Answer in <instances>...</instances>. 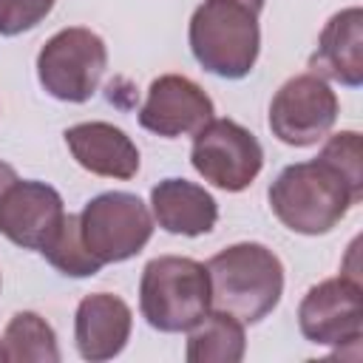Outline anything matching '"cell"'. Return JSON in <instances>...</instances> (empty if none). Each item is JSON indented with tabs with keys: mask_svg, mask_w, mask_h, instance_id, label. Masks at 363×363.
Listing matches in <instances>:
<instances>
[{
	"mask_svg": "<svg viewBox=\"0 0 363 363\" xmlns=\"http://www.w3.org/2000/svg\"><path fill=\"white\" fill-rule=\"evenodd\" d=\"M79 233L88 252L105 267L128 261L145 250L153 235V216L139 196L111 190L99 193L82 207Z\"/></svg>",
	"mask_w": 363,
	"mask_h": 363,
	"instance_id": "cell-6",
	"label": "cell"
},
{
	"mask_svg": "<svg viewBox=\"0 0 363 363\" xmlns=\"http://www.w3.org/2000/svg\"><path fill=\"white\" fill-rule=\"evenodd\" d=\"M0 284H3V281H0Z\"/></svg>",
	"mask_w": 363,
	"mask_h": 363,
	"instance_id": "cell-23",
	"label": "cell"
},
{
	"mask_svg": "<svg viewBox=\"0 0 363 363\" xmlns=\"http://www.w3.org/2000/svg\"><path fill=\"white\" fill-rule=\"evenodd\" d=\"M309 68L312 74L346 88L363 82V11L357 6L329 17L318 37V48L309 57Z\"/></svg>",
	"mask_w": 363,
	"mask_h": 363,
	"instance_id": "cell-14",
	"label": "cell"
},
{
	"mask_svg": "<svg viewBox=\"0 0 363 363\" xmlns=\"http://www.w3.org/2000/svg\"><path fill=\"white\" fill-rule=\"evenodd\" d=\"M360 196L363 193H357L323 156L284 167L269 184V207L275 218L301 235H323L335 230Z\"/></svg>",
	"mask_w": 363,
	"mask_h": 363,
	"instance_id": "cell-1",
	"label": "cell"
},
{
	"mask_svg": "<svg viewBox=\"0 0 363 363\" xmlns=\"http://www.w3.org/2000/svg\"><path fill=\"white\" fill-rule=\"evenodd\" d=\"M207 278L210 309L230 312L241 323L264 320L284 295V264L258 241H241L216 252L207 261Z\"/></svg>",
	"mask_w": 363,
	"mask_h": 363,
	"instance_id": "cell-2",
	"label": "cell"
},
{
	"mask_svg": "<svg viewBox=\"0 0 363 363\" xmlns=\"http://www.w3.org/2000/svg\"><path fill=\"white\" fill-rule=\"evenodd\" d=\"M190 162L196 173L218 190L238 193L255 182L264 167V147L235 119H210L193 133Z\"/></svg>",
	"mask_w": 363,
	"mask_h": 363,
	"instance_id": "cell-7",
	"label": "cell"
},
{
	"mask_svg": "<svg viewBox=\"0 0 363 363\" xmlns=\"http://www.w3.org/2000/svg\"><path fill=\"white\" fill-rule=\"evenodd\" d=\"M108 65V48L91 28L71 26L45 40L37 54L40 85L62 102H85L99 88Z\"/></svg>",
	"mask_w": 363,
	"mask_h": 363,
	"instance_id": "cell-5",
	"label": "cell"
},
{
	"mask_svg": "<svg viewBox=\"0 0 363 363\" xmlns=\"http://www.w3.org/2000/svg\"><path fill=\"white\" fill-rule=\"evenodd\" d=\"M142 318L159 332H187L210 312L207 267L184 255H159L139 281Z\"/></svg>",
	"mask_w": 363,
	"mask_h": 363,
	"instance_id": "cell-4",
	"label": "cell"
},
{
	"mask_svg": "<svg viewBox=\"0 0 363 363\" xmlns=\"http://www.w3.org/2000/svg\"><path fill=\"white\" fill-rule=\"evenodd\" d=\"M298 326L309 343L335 349L357 346L363 337L360 281L337 275L315 284L298 306Z\"/></svg>",
	"mask_w": 363,
	"mask_h": 363,
	"instance_id": "cell-9",
	"label": "cell"
},
{
	"mask_svg": "<svg viewBox=\"0 0 363 363\" xmlns=\"http://www.w3.org/2000/svg\"><path fill=\"white\" fill-rule=\"evenodd\" d=\"M17 182V170L11 167V164H6V162H0V201H3V196H6V190L11 187Z\"/></svg>",
	"mask_w": 363,
	"mask_h": 363,
	"instance_id": "cell-21",
	"label": "cell"
},
{
	"mask_svg": "<svg viewBox=\"0 0 363 363\" xmlns=\"http://www.w3.org/2000/svg\"><path fill=\"white\" fill-rule=\"evenodd\" d=\"M65 145L79 167L105 179H133L139 170V147L111 122H79L65 130Z\"/></svg>",
	"mask_w": 363,
	"mask_h": 363,
	"instance_id": "cell-13",
	"label": "cell"
},
{
	"mask_svg": "<svg viewBox=\"0 0 363 363\" xmlns=\"http://www.w3.org/2000/svg\"><path fill=\"white\" fill-rule=\"evenodd\" d=\"M130 326H133V312L119 295L94 292L85 295L77 306L74 340L85 360L99 363L116 357L125 349L130 337Z\"/></svg>",
	"mask_w": 363,
	"mask_h": 363,
	"instance_id": "cell-12",
	"label": "cell"
},
{
	"mask_svg": "<svg viewBox=\"0 0 363 363\" xmlns=\"http://www.w3.org/2000/svg\"><path fill=\"white\" fill-rule=\"evenodd\" d=\"M57 0H0V34L17 37L43 23Z\"/></svg>",
	"mask_w": 363,
	"mask_h": 363,
	"instance_id": "cell-20",
	"label": "cell"
},
{
	"mask_svg": "<svg viewBox=\"0 0 363 363\" xmlns=\"http://www.w3.org/2000/svg\"><path fill=\"white\" fill-rule=\"evenodd\" d=\"M40 252L45 255V261L54 269H60L62 275H71V278H88L102 269V264L88 252L82 233H79V216H74V213L62 216V221L57 224V230L51 233V238L43 244Z\"/></svg>",
	"mask_w": 363,
	"mask_h": 363,
	"instance_id": "cell-18",
	"label": "cell"
},
{
	"mask_svg": "<svg viewBox=\"0 0 363 363\" xmlns=\"http://www.w3.org/2000/svg\"><path fill=\"white\" fill-rule=\"evenodd\" d=\"M187 352L190 363H238L247 352L244 323L230 312L210 309L196 326L187 329Z\"/></svg>",
	"mask_w": 363,
	"mask_h": 363,
	"instance_id": "cell-16",
	"label": "cell"
},
{
	"mask_svg": "<svg viewBox=\"0 0 363 363\" xmlns=\"http://www.w3.org/2000/svg\"><path fill=\"white\" fill-rule=\"evenodd\" d=\"M213 119V99L182 74H162L150 82L145 105L139 108V125L156 136L176 139L190 136Z\"/></svg>",
	"mask_w": 363,
	"mask_h": 363,
	"instance_id": "cell-10",
	"label": "cell"
},
{
	"mask_svg": "<svg viewBox=\"0 0 363 363\" xmlns=\"http://www.w3.org/2000/svg\"><path fill=\"white\" fill-rule=\"evenodd\" d=\"M153 218L173 235H204L218 221L216 199L196 182L164 179L150 190Z\"/></svg>",
	"mask_w": 363,
	"mask_h": 363,
	"instance_id": "cell-15",
	"label": "cell"
},
{
	"mask_svg": "<svg viewBox=\"0 0 363 363\" xmlns=\"http://www.w3.org/2000/svg\"><path fill=\"white\" fill-rule=\"evenodd\" d=\"M337 96L318 74H298L286 79L269 102V130L292 147H309L329 136L337 119Z\"/></svg>",
	"mask_w": 363,
	"mask_h": 363,
	"instance_id": "cell-8",
	"label": "cell"
},
{
	"mask_svg": "<svg viewBox=\"0 0 363 363\" xmlns=\"http://www.w3.org/2000/svg\"><path fill=\"white\" fill-rule=\"evenodd\" d=\"M318 156L332 162L349 179V184L357 193H363V150H360V133L357 130H340V133L329 136Z\"/></svg>",
	"mask_w": 363,
	"mask_h": 363,
	"instance_id": "cell-19",
	"label": "cell"
},
{
	"mask_svg": "<svg viewBox=\"0 0 363 363\" xmlns=\"http://www.w3.org/2000/svg\"><path fill=\"white\" fill-rule=\"evenodd\" d=\"M238 3H244V6H250L252 11H261V9H264V0H238Z\"/></svg>",
	"mask_w": 363,
	"mask_h": 363,
	"instance_id": "cell-22",
	"label": "cell"
},
{
	"mask_svg": "<svg viewBox=\"0 0 363 363\" xmlns=\"http://www.w3.org/2000/svg\"><path fill=\"white\" fill-rule=\"evenodd\" d=\"M0 360L57 363L60 346H57V335H54L51 323L45 318H40L37 312H17L0 337Z\"/></svg>",
	"mask_w": 363,
	"mask_h": 363,
	"instance_id": "cell-17",
	"label": "cell"
},
{
	"mask_svg": "<svg viewBox=\"0 0 363 363\" xmlns=\"http://www.w3.org/2000/svg\"><path fill=\"white\" fill-rule=\"evenodd\" d=\"M62 196L51 184L17 179L0 201V233L23 250L40 252L62 221Z\"/></svg>",
	"mask_w": 363,
	"mask_h": 363,
	"instance_id": "cell-11",
	"label": "cell"
},
{
	"mask_svg": "<svg viewBox=\"0 0 363 363\" xmlns=\"http://www.w3.org/2000/svg\"><path fill=\"white\" fill-rule=\"evenodd\" d=\"M190 51L196 62L224 79L252 71L261 51L258 11L238 0H204L190 17Z\"/></svg>",
	"mask_w": 363,
	"mask_h": 363,
	"instance_id": "cell-3",
	"label": "cell"
}]
</instances>
